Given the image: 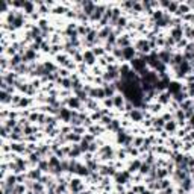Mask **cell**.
I'll return each mask as SVG.
<instances>
[{"instance_id": "6da1fadb", "label": "cell", "mask_w": 194, "mask_h": 194, "mask_svg": "<svg viewBox=\"0 0 194 194\" xmlns=\"http://www.w3.org/2000/svg\"><path fill=\"white\" fill-rule=\"evenodd\" d=\"M146 61L144 59H132V62H130V67L133 70H135L137 73H141V75H144L146 73Z\"/></svg>"}, {"instance_id": "7a4b0ae2", "label": "cell", "mask_w": 194, "mask_h": 194, "mask_svg": "<svg viewBox=\"0 0 194 194\" xmlns=\"http://www.w3.org/2000/svg\"><path fill=\"white\" fill-rule=\"evenodd\" d=\"M59 117H61L64 122H70V120L73 118V111L67 109V108H62V109H59Z\"/></svg>"}, {"instance_id": "3957f363", "label": "cell", "mask_w": 194, "mask_h": 194, "mask_svg": "<svg viewBox=\"0 0 194 194\" xmlns=\"http://www.w3.org/2000/svg\"><path fill=\"white\" fill-rule=\"evenodd\" d=\"M180 90H182V86H180L177 82H170L168 84V93L171 96H176V94H179L180 93Z\"/></svg>"}, {"instance_id": "277c9868", "label": "cell", "mask_w": 194, "mask_h": 194, "mask_svg": "<svg viewBox=\"0 0 194 194\" xmlns=\"http://www.w3.org/2000/svg\"><path fill=\"white\" fill-rule=\"evenodd\" d=\"M115 88H117V86L115 85H108V84H105L103 85V90H105V96L106 97H114V96H115Z\"/></svg>"}, {"instance_id": "5b68a950", "label": "cell", "mask_w": 194, "mask_h": 194, "mask_svg": "<svg viewBox=\"0 0 194 194\" xmlns=\"http://www.w3.org/2000/svg\"><path fill=\"white\" fill-rule=\"evenodd\" d=\"M123 50V58L124 59H133V56H135V49H132V47H124L122 49Z\"/></svg>"}, {"instance_id": "8992f818", "label": "cell", "mask_w": 194, "mask_h": 194, "mask_svg": "<svg viewBox=\"0 0 194 194\" xmlns=\"http://www.w3.org/2000/svg\"><path fill=\"white\" fill-rule=\"evenodd\" d=\"M112 102H114V106H115V108H123V105H124V99H123L122 96L115 94V96L112 97Z\"/></svg>"}, {"instance_id": "52a82bcc", "label": "cell", "mask_w": 194, "mask_h": 194, "mask_svg": "<svg viewBox=\"0 0 194 194\" xmlns=\"http://www.w3.org/2000/svg\"><path fill=\"white\" fill-rule=\"evenodd\" d=\"M84 61H85L86 64H94V61H96V55H94L93 52H85Z\"/></svg>"}, {"instance_id": "ba28073f", "label": "cell", "mask_w": 194, "mask_h": 194, "mask_svg": "<svg viewBox=\"0 0 194 194\" xmlns=\"http://www.w3.org/2000/svg\"><path fill=\"white\" fill-rule=\"evenodd\" d=\"M130 118L133 122H139V120H143V112L138 109H133V111H130Z\"/></svg>"}, {"instance_id": "9c48e42d", "label": "cell", "mask_w": 194, "mask_h": 194, "mask_svg": "<svg viewBox=\"0 0 194 194\" xmlns=\"http://www.w3.org/2000/svg\"><path fill=\"white\" fill-rule=\"evenodd\" d=\"M68 106L70 108H81V100H79L77 97H71V99H68Z\"/></svg>"}, {"instance_id": "30bf717a", "label": "cell", "mask_w": 194, "mask_h": 194, "mask_svg": "<svg viewBox=\"0 0 194 194\" xmlns=\"http://www.w3.org/2000/svg\"><path fill=\"white\" fill-rule=\"evenodd\" d=\"M170 96H171V94H170L168 91H165V93H161V94H159V103H167V102H168V100L171 99Z\"/></svg>"}, {"instance_id": "8fae6325", "label": "cell", "mask_w": 194, "mask_h": 194, "mask_svg": "<svg viewBox=\"0 0 194 194\" xmlns=\"http://www.w3.org/2000/svg\"><path fill=\"white\" fill-rule=\"evenodd\" d=\"M191 186H193V184H191V180H190L188 177L182 180V190H184V191H190Z\"/></svg>"}, {"instance_id": "7c38bea8", "label": "cell", "mask_w": 194, "mask_h": 194, "mask_svg": "<svg viewBox=\"0 0 194 194\" xmlns=\"http://www.w3.org/2000/svg\"><path fill=\"white\" fill-rule=\"evenodd\" d=\"M71 188L75 190V191H79V190H82V182L79 179H75V180H71Z\"/></svg>"}, {"instance_id": "4fadbf2b", "label": "cell", "mask_w": 194, "mask_h": 194, "mask_svg": "<svg viewBox=\"0 0 194 194\" xmlns=\"http://www.w3.org/2000/svg\"><path fill=\"white\" fill-rule=\"evenodd\" d=\"M0 97H2V102L3 103H8V102H11V97H9V93L8 91H2V94H0Z\"/></svg>"}, {"instance_id": "5bb4252c", "label": "cell", "mask_w": 194, "mask_h": 194, "mask_svg": "<svg viewBox=\"0 0 194 194\" xmlns=\"http://www.w3.org/2000/svg\"><path fill=\"white\" fill-rule=\"evenodd\" d=\"M139 171H141L143 175L150 173V164H141V167H139Z\"/></svg>"}, {"instance_id": "9a60e30c", "label": "cell", "mask_w": 194, "mask_h": 194, "mask_svg": "<svg viewBox=\"0 0 194 194\" xmlns=\"http://www.w3.org/2000/svg\"><path fill=\"white\" fill-rule=\"evenodd\" d=\"M129 177V173H123V175H117V180H118V184H124V180Z\"/></svg>"}, {"instance_id": "2e32d148", "label": "cell", "mask_w": 194, "mask_h": 194, "mask_svg": "<svg viewBox=\"0 0 194 194\" xmlns=\"http://www.w3.org/2000/svg\"><path fill=\"white\" fill-rule=\"evenodd\" d=\"M164 128H165L167 130L173 132V130L176 129V123H175V122H168V123H165V126H164Z\"/></svg>"}, {"instance_id": "e0dca14e", "label": "cell", "mask_w": 194, "mask_h": 194, "mask_svg": "<svg viewBox=\"0 0 194 194\" xmlns=\"http://www.w3.org/2000/svg\"><path fill=\"white\" fill-rule=\"evenodd\" d=\"M11 149H12V150H15V152H24V150H26V149H24V146L17 144V143H15V144H12V146H11Z\"/></svg>"}, {"instance_id": "ac0fdd59", "label": "cell", "mask_w": 194, "mask_h": 194, "mask_svg": "<svg viewBox=\"0 0 194 194\" xmlns=\"http://www.w3.org/2000/svg\"><path fill=\"white\" fill-rule=\"evenodd\" d=\"M118 126H120V124H118L117 120H112V122L108 124V128H109L111 130H117V129H118Z\"/></svg>"}, {"instance_id": "d6986e66", "label": "cell", "mask_w": 194, "mask_h": 194, "mask_svg": "<svg viewBox=\"0 0 194 194\" xmlns=\"http://www.w3.org/2000/svg\"><path fill=\"white\" fill-rule=\"evenodd\" d=\"M180 37H182V29H175V30H173V38H175V39H180Z\"/></svg>"}, {"instance_id": "ffe728a7", "label": "cell", "mask_w": 194, "mask_h": 194, "mask_svg": "<svg viewBox=\"0 0 194 194\" xmlns=\"http://www.w3.org/2000/svg\"><path fill=\"white\" fill-rule=\"evenodd\" d=\"M139 167H141V162H139V161H135V162L130 165V171H135L137 168H139Z\"/></svg>"}, {"instance_id": "44dd1931", "label": "cell", "mask_w": 194, "mask_h": 194, "mask_svg": "<svg viewBox=\"0 0 194 194\" xmlns=\"http://www.w3.org/2000/svg\"><path fill=\"white\" fill-rule=\"evenodd\" d=\"M67 138H68V139H71V141H79V139H81V137H79L77 133H73V135H68Z\"/></svg>"}, {"instance_id": "7402d4cb", "label": "cell", "mask_w": 194, "mask_h": 194, "mask_svg": "<svg viewBox=\"0 0 194 194\" xmlns=\"http://www.w3.org/2000/svg\"><path fill=\"white\" fill-rule=\"evenodd\" d=\"M29 105V100L28 99H21V102H20V106H28Z\"/></svg>"}, {"instance_id": "603a6c76", "label": "cell", "mask_w": 194, "mask_h": 194, "mask_svg": "<svg viewBox=\"0 0 194 194\" xmlns=\"http://www.w3.org/2000/svg\"><path fill=\"white\" fill-rule=\"evenodd\" d=\"M93 53H94V55H102V53H103V50L100 49V47H97V49H94V50H93Z\"/></svg>"}, {"instance_id": "cb8c5ba5", "label": "cell", "mask_w": 194, "mask_h": 194, "mask_svg": "<svg viewBox=\"0 0 194 194\" xmlns=\"http://www.w3.org/2000/svg\"><path fill=\"white\" fill-rule=\"evenodd\" d=\"M164 194H173V190H171V188H167V190L164 191Z\"/></svg>"}, {"instance_id": "d4e9b609", "label": "cell", "mask_w": 194, "mask_h": 194, "mask_svg": "<svg viewBox=\"0 0 194 194\" xmlns=\"http://www.w3.org/2000/svg\"><path fill=\"white\" fill-rule=\"evenodd\" d=\"M141 143H143V139H141V138H138V139H135V144H137V146H139V144H141Z\"/></svg>"}, {"instance_id": "484cf974", "label": "cell", "mask_w": 194, "mask_h": 194, "mask_svg": "<svg viewBox=\"0 0 194 194\" xmlns=\"http://www.w3.org/2000/svg\"><path fill=\"white\" fill-rule=\"evenodd\" d=\"M141 194H150V191H143Z\"/></svg>"}]
</instances>
